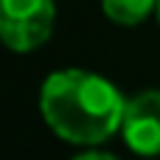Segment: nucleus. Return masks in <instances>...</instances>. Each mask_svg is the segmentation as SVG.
I'll return each instance as SVG.
<instances>
[{
	"mask_svg": "<svg viewBox=\"0 0 160 160\" xmlns=\"http://www.w3.org/2000/svg\"><path fill=\"white\" fill-rule=\"evenodd\" d=\"M158 20H160V0H158Z\"/></svg>",
	"mask_w": 160,
	"mask_h": 160,
	"instance_id": "obj_6",
	"label": "nucleus"
},
{
	"mask_svg": "<svg viewBox=\"0 0 160 160\" xmlns=\"http://www.w3.org/2000/svg\"><path fill=\"white\" fill-rule=\"evenodd\" d=\"M53 0H0V37L17 53L39 48L53 31Z\"/></svg>",
	"mask_w": 160,
	"mask_h": 160,
	"instance_id": "obj_2",
	"label": "nucleus"
},
{
	"mask_svg": "<svg viewBox=\"0 0 160 160\" xmlns=\"http://www.w3.org/2000/svg\"><path fill=\"white\" fill-rule=\"evenodd\" d=\"M127 98L98 73L68 68L42 82L39 112L45 124L73 146H96L121 129Z\"/></svg>",
	"mask_w": 160,
	"mask_h": 160,
	"instance_id": "obj_1",
	"label": "nucleus"
},
{
	"mask_svg": "<svg viewBox=\"0 0 160 160\" xmlns=\"http://www.w3.org/2000/svg\"><path fill=\"white\" fill-rule=\"evenodd\" d=\"M124 143L138 155H160V90H143L124 107Z\"/></svg>",
	"mask_w": 160,
	"mask_h": 160,
	"instance_id": "obj_3",
	"label": "nucleus"
},
{
	"mask_svg": "<svg viewBox=\"0 0 160 160\" xmlns=\"http://www.w3.org/2000/svg\"><path fill=\"white\" fill-rule=\"evenodd\" d=\"M73 160H118V158H112V155H107V152H96V149H90V152L76 155Z\"/></svg>",
	"mask_w": 160,
	"mask_h": 160,
	"instance_id": "obj_5",
	"label": "nucleus"
},
{
	"mask_svg": "<svg viewBox=\"0 0 160 160\" xmlns=\"http://www.w3.org/2000/svg\"><path fill=\"white\" fill-rule=\"evenodd\" d=\"M155 8H158V0H101L104 17L118 25H138Z\"/></svg>",
	"mask_w": 160,
	"mask_h": 160,
	"instance_id": "obj_4",
	"label": "nucleus"
}]
</instances>
